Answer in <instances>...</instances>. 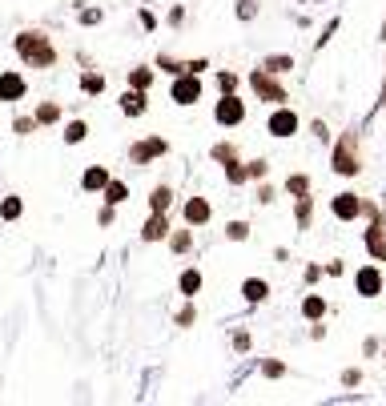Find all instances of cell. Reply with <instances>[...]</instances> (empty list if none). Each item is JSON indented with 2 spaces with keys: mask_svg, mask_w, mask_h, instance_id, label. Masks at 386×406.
Listing matches in <instances>:
<instances>
[{
  "mask_svg": "<svg viewBox=\"0 0 386 406\" xmlns=\"http://www.w3.org/2000/svg\"><path fill=\"white\" fill-rule=\"evenodd\" d=\"M330 169L338 177H358L362 173V133L358 129H342L330 149Z\"/></svg>",
  "mask_w": 386,
  "mask_h": 406,
  "instance_id": "1",
  "label": "cell"
},
{
  "mask_svg": "<svg viewBox=\"0 0 386 406\" xmlns=\"http://www.w3.org/2000/svg\"><path fill=\"white\" fill-rule=\"evenodd\" d=\"M16 52H21V61L33 64V69H52V64H57V49L49 45L45 33H21V37H16Z\"/></svg>",
  "mask_w": 386,
  "mask_h": 406,
  "instance_id": "2",
  "label": "cell"
},
{
  "mask_svg": "<svg viewBox=\"0 0 386 406\" xmlns=\"http://www.w3.org/2000/svg\"><path fill=\"white\" fill-rule=\"evenodd\" d=\"M249 89H254L258 101H266V105H286L290 101L286 85H282L274 73H266V69H254V73H249Z\"/></svg>",
  "mask_w": 386,
  "mask_h": 406,
  "instance_id": "3",
  "label": "cell"
},
{
  "mask_svg": "<svg viewBox=\"0 0 386 406\" xmlns=\"http://www.w3.org/2000/svg\"><path fill=\"white\" fill-rule=\"evenodd\" d=\"M362 249H366L370 261H378V266L386 261V213H374L370 222H366V230H362Z\"/></svg>",
  "mask_w": 386,
  "mask_h": 406,
  "instance_id": "4",
  "label": "cell"
},
{
  "mask_svg": "<svg viewBox=\"0 0 386 406\" xmlns=\"http://www.w3.org/2000/svg\"><path fill=\"white\" fill-rule=\"evenodd\" d=\"M382 290H386V274L378 261H366V266L354 270V294L358 298H378Z\"/></svg>",
  "mask_w": 386,
  "mask_h": 406,
  "instance_id": "5",
  "label": "cell"
},
{
  "mask_svg": "<svg viewBox=\"0 0 386 406\" xmlns=\"http://www.w3.org/2000/svg\"><path fill=\"white\" fill-rule=\"evenodd\" d=\"M266 129H270V137H278V141H286V137H294L302 129V117L290 105H274V113H270V121H266Z\"/></svg>",
  "mask_w": 386,
  "mask_h": 406,
  "instance_id": "6",
  "label": "cell"
},
{
  "mask_svg": "<svg viewBox=\"0 0 386 406\" xmlns=\"http://www.w3.org/2000/svg\"><path fill=\"white\" fill-rule=\"evenodd\" d=\"M330 213H334L338 222H358L362 218V197L354 189H342V193L330 197Z\"/></svg>",
  "mask_w": 386,
  "mask_h": 406,
  "instance_id": "7",
  "label": "cell"
},
{
  "mask_svg": "<svg viewBox=\"0 0 386 406\" xmlns=\"http://www.w3.org/2000/svg\"><path fill=\"white\" fill-rule=\"evenodd\" d=\"M213 121L225 125V129H234V125L246 121V105L234 97V93H222V101H217V109H213Z\"/></svg>",
  "mask_w": 386,
  "mask_h": 406,
  "instance_id": "8",
  "label": "cell"
},
{
  "mask_svg": "<svg viewBox=\"0 0 386 406\" xmlns=\"http://www.w3.org/2000/svg\"><path fill=\"white\" fill-rule=\"evenodd\" d=\"M169 97H174L177 105H198V97H201V81H198V73H177L174 89H169Z\"/></svg>",
  "mask_w": 386,
  "mask_h": 406,
  "instance_id": "9",
  "label": "cell"
},
{
  "mask_svg": "<svg viewBox=\"0 0 386 406\" xmlns=\"http://www.w3.org/2000/svg\"><path fill=\"white\" fill-rule=\"evenodd\" d=\"M165 153H169V141L149 137V141H137V145L129 149V161H133V165H149L153 157H165Z\"/></svg>",
  "mask_w": 386,
  "mask_h": 406,
  "instance_id": "10",
  "label": "cell"
},
{
  "mask_svg": "<svg viewBox=\"0 0 386 406\" xmlns=\"http://www.w3.org/2000/svg\"><path fill=\"white\" fill-rule=\"evenodd\" d=\"M25 77L21 73H0V101H21L25 97Z\"/></svg>",
  "mask_w": 386,
  "mask_h": 406,
  "instance_id": "11",
  "label": "cell"
},
{
  "mask_svg": "<svg viewBox=\"0 0 386 406\" xmlns=\"http://www.w3.org/2000/svg\"><path fill=\"white\" fill-rule=\"evenodd\" d=\"M294 222H298V230H310L314 225V197L310 193L294 197Z\"/></svg>",
  "mask_w": 386,
  "mask_h": 406,
  "instance_id": "12",
  "label": "cell"
},
{
  "mask_svg": "<svg viewBox=\"0 0 386 406\" xmlns=\"http://www.w3.org/2000/svg\"><path fill=\"white\" fill-rule=\"evenodd\" d=\"M326 310H330V306H326L322 294H306V298H302V318H306V322H322Z\"/></svg>",
  "mask_w": 386,
  "mask_h": 406,
  "instance_id": "13",
  "label": "cell"
},
{
  "mask_svg": "<svg viewBox=\"0 0 386 406\" xmlns=\"http://www.w3.org/2000/svg\"><path fill=\"white\" fill-rule=\"evenodd\" d=\"M242 298H246L249 306H258V302L270 298V286H266L262 278H246V282H242Z\"/></svg>",
  "mask_w": 386,
  "mask_h": 406,
  "instance_id": "14",
  "label": "cell"
},
{
  "mask_svg": "<svg viewBox=\"0 0 386 406\" xmlns=\"http://www.w3.org/2000/svg\"><path fill=\"white\" fill-rule=\"evenodd\" d=\"M186 222L189 225H205V222H210V201H205V197L186 201Z\"/></svg>",
  "mask_w": 386,
  "mask_h": 406,
  "instance_id": "15",
  "label": "cell"
},
{
  "mask_svg": "<svg viewBox=\"0 0 386 406\" xmlns=\"http://www.w3.org/2000/svg\"><path fill=\"white\" fill-rule=\"evenodd\" d=\"M81 185H85L89 193H101V189L109 185V169H105V165H93V169H85V177H81Z\"/></svg>",
  "mask_w": 386,
  "mask_h": 406,
  "instance_id": "16",
  "label": "cell"
},
{
  "mask_svg": "<svg viewBox=\"0 0 386 406\" xmlns=\"http://www.w3.org/2000/svg\"><path fill=\"white\" fill-rule=\"evenodd\" d=\"M165 234H169V222H165V213H153L149 222H145V230H141V237H145V242H161Z\"/></svg>",
  "mask_w": 386,
  "mask_h": 406,
  "instance_id": "17",
  "label": "cell"
},
{
  "mask_svg": "<svg viewBox=\"0 0 386 406\" xmlns=\"http://www.w3.org/2000/svg\"><path fill=\"white\" fill-rule=\"evenodd\" d=\"M262 69H266V73H274V77H282V73L294 69V57H290V52H274V57H266V61H262Z\"/></svg>",
  "mask_w": 386,
  "mask_h": 406,
  "instance_id": "18",
  "label": "cell"
},
{
  "mask_svg": "<svg viewBox=\"0 0 386 406\" xmlns=\"http://www.w3.org/2000/svg\"><path fill=\"white\" fill-rule=\"evenodd\" d=\"M121 109L129 113V117H141V113H145V89H133V93H125V97H121Z\"/></svg>",
  "mask_w": 386,
  "mask_h": 406,
  "instance_id": "19",
  "label": "cell"
},
{
  "mask_svg": "<svg viewBox=\"0 0 386 406\" xmlns=\"http://www.w3.org/2000/svg\"><path fill=\"white\" fill-rule=\"evenodd\" d=\"M105 201H109V205H121V201H129V185H125V181H113V177H109V185H105Z\"/></svg>",
  "mask_w": 386,
  "mask_h": 406,
  "instance_id": "20",
  "label": "cell"
},
{
  "mask_svg": "<svg viewBox=\"0 0 386 406\" xmlns=\"http://www.w3.org/2000/svg\"><path fill=\"white\" fill-rule=\"evenodd\" d=\"M286 193H290V197L310 193V177H306V173H290V177H286Z\"/></svg>",
  "mask_w": 386,
  "mask_h": 406,
  "instance_id": "21",
  "label": "cell"
},
{
  "mask_svg": "<svg viewBox=\"0 0 386 406\" xmlns=\"http://www.w3.org/2000/svg\"><path fill=\"white\" fill-rule=\"evenodd\" d=\"M169 201H174V193H169L165 185H157V189L149 193V210L153 213H165V210H169Z\"/></svg>",
  "mask_w": 386,
  "mask_h": 406,
  "instance_id": "22",
  "label": "cell"
},
{
  "mask_svg": "<svg viewBox=\"0 0 386 406\" xmlns=\"http://www.w3.org/2000/svg\"><path fill=\"white\" fill-rule=\"evenodd\" d=\"M81 89H85L89 97H101V93H105V77H101V73H85V77H81Z\"/></svg>",
  "mask_w": 386,
  "mask_h": 406,
  "instance_id": "23",
  "label": "cell"
},
{
  "mask_svg": "<svg viewBox=\"0 0 386 406\" xmlns=\"http://www.w3.org/2000/svg\"><path fill=\"white\" fill-rule=\"evenodd\" d=\"M177 286H181V294H186V298H193V294L201 290V274H198V270H186Z\"/></svg>",
  "mask_w": 386,
  "mask_h": 406,
  "instance_id": "24",
  "label": "cell"
},
{
  "mask_svg": "<svg viewBox=\"0 0 386 406\" xmlns=\"http://www.w3.org/2000/svg\"><path fill=\"white\" fill-rule=\"evenodd\" d=\"M0 218H4V222H16V218H21V197H4V201H0Z\"/></svg>",
  "mask_w": 386,
  "mask_h": 406,
  "instance_id": "25",
  "label": "cell"
},
{
  "mask_svg": "<svg viewBox=\"0 0 386 406\" xmlns=\"http://www.w3.org/2000/svg\"><path fill=\"white\" fill-rule=\"evenodd\" d=\"M85 133H89V125L85 121H73L69 129H64V141H69V145H81V141H85Z\"/></svg>",
  "mask_w": 386,
  "mask_h": 406,
  "instance_id": "26",
  "label": "cell"
},
{
  "mask_svg": "<svg viewBox=\"0 0 386 406\" xmlns=\"http://www.w3.org/2000/svg\"><path fill=\"white\" fill-rule=\"evenodd\" d=\"M57 117H61V105H52V101H49V105H40V109H37V125H52V121H57Z\"/></svg>",
  "mask_w": 386,
  "mask_h": 406,
  "instance_id": "27",
  "label": "cell"
},
{
  "mask_svg": "<svg viewBox=\"0 0 386 406\" xmlns=\"http://www.w3.org/2000/svg\"><path fill=\"white\" fill-rule=\"evenodd\" d=\"M129 85H133V89H149L153 73H149V69H133V73H129Z\"/></svg>",
  "mask_w": 386,
  "mask_h": 406,
  "instance_id": "28",
  "label": "cell"
},
{
  "mask_svg": "<svg viewBox=\"0 0 386 406\" xmlns=\"http://www.w3.org/2000/svg\"><path fill=\"white\" fill-rule=\"evenodd\" d=\"M225 234H229V242H246V237H249V225H246V222H229V225H225Z\"/></svg>",
  "mask_w": 386,
  "mask_h": 406,
  "instance_id": "29",
  "label": "cell"
},
{
  "mask_svg": "<svg viewBox=\"0 0 386 406\" xmlns=\"http://www.w3.org/2000/svg\"><path fill=\"white\" fill-rule=\"evenodd\" d=\"M225 177H229V181H234V185H242V181H246V177H249V173L242 169L237 161H225Z\"/></svg>",
  "mask_w": 386,
  "mask_h": 406,
  "instance_id": "30",
  "label": "cell"
},
{
  "mask_svg": "<svg viewBox=\"0 0 386 406\" xmlns=\"http://www.w3.org/2000/svg\"><path fill=\"white\" fill-rule=\"evenodd\" d=\"M338 28H342V21H338V16H334V21H330V25L322 28V37H318V45H314V49H326V45H330V37H334Z\"/></svg>",
  "mask_w": 386,
  "mask_h": 406,
  "instance_id": "31",
  "label": "cell"
},
{
  "mask_svg": "<svg viewBox=\"0 0 386 406\" xmlns=\"http://www.w3.org/2000/svg\"><path fill=\"white\" fill-rule=\"evenodd\" d=\"M246 173H249V177H254V181H262L266 173H270V165H266V161L258 157V161H249V165H246Z\"/></svg>",
  "mask_w": 386,
  "mask_h": 406,
  "instance_id": "32",
  "label": "cell"
},
{
  "mask_svg": "<svg viewBox=\"0 0 386 406\" xmlns=\"http://www.w3.org/2000/svg\"><path fill=\"white\" fill-rule=\"evenodd\" d=\"M262 374L266 378H282V374H286V362H274V358H270V362H262Z\"/></svg>",
  "mask_w": 386,
  "mask_h": 406,
  "instance_id": "33",
  "label": "cell"
},
{
  "mask_svg": "<svg viewBox=\"0 0 386 406\" xmlns=\"http://www.w3.org/2000/svg\"><path fill=\"white\" fill-rule=\"evenodd\" d=\"M237 157V149L225 141V145H213V161H234Z\"/></svg>",
  "mask_w": 386,
  "mask_h": 406,
  "instance_id": "34",
  "label": "cell"
},
{
  "mask_svg": "<svg viewBox=\"0 0 386 406\" xmlns=\"http://www.w3.org/2000/svg\"><path fill=\"white\" fill-rule=\"evenodd\" d=\"M342 386H362V370H358V366L342 370Z\"/></svg>",
  "mask_w": 386,
  "mask_h": 406,
  "instance_id": "35",
  "label": "cell"
},
{
  "mask_svg": "<svg viewBox=\"0 0 386 406\" xmlns=\"http://www.w3.org/2000/svg\"><path fill=\"white\" fill-rule=\"evenodd\" d=\"M254 13H258L254 0H237V16H242V21H254Z\"/></svg>",
  "mask_w": 386,
  "mask_h": 406,
  "instance_id": "36",
  "label": "cell"
},
{
  "mask_svg": "<svg viewBox=\"0 0 386 406\" xmlns=\"http://www.w3.org/2000/svg\"><path fill=\"white\" fill-rule=\"evenodd\" d=\"M217 85H222V93H234V89H237V77H234V73H217Z\"/></svg>",
  "mask_w": 386,
  "mask_h": 406,
  "instance_id": "37",
  "label": "cell"
},
{
  "mask_svg": "<svg viewBox=\"0 0 386 406\" xmlns=\"http://www.w3.org/2000/svg\"><path fill=\"white\" fill-rule=\"evenodd\" d=\"M169 246H174L177 254H186V249H189V230H181V234H174V242H169Z\"/></svg>",
  "mask_w": 386,
  "mask_h": 406,
  "instance_id": "38",
  "label": "cell"
},
{
  "mask_svg": "<svg viewBox=\"0 0 386 406\" xmlns=\"http://www.w3.org/2000/svg\"><path fill=\"white\" fill-rule=\"evenodd\" d=\"M310 133L318 137L322 145H326V141H330V129H326V121H314V125H310Z\"/></svg>",
  "mask_w": 386,
  "mask_h": 406,
  "instance_id": "39",
  "label": "cell"
},
{
  "mask_svg": "<svg viewBox=\"0 0 386 406\" xmlns=\"http://www.w3.org/2000/svg\"><path fill=\"white\" fill-rule=\"evenodd\" d=\"M362 354H366V358L378 354V338H366V342H362Z\"/></svg>",
  "mask_w": 386,
  "mask_h": 406,
  "instance_id": "40",
  "label": "cell"
},
{
  "mask_svg": "<svg viewBox=\"0 0 386 406\" xmlns=\"http://www.w3.org/2000/svg\"><path fill=\"white\" fill-rule=\"evenodd\" d=\"M326 274H330V278H342V274H346V266H342V261H330V266H326Z\"/></svg>",
  "mask_w": 386,
  "mask_h": 406,
  "instance_id": "41",
  "label": "cell"
},
{
  "mask_svg": "<svg viewBox=\"0 0 386 406\" xmlns=\"http://www.w3.org/2000/svg\"><path fill=\"white\" fill-rule=\"evenodd\" d=\"M189 322H193V306H186L181 314H177V326H189Z\"/></svg>",
  "mask_w": 386,
  "mask_h": 406,
  "instance_id": "42",
  "label": "cell"
},
{
  "mask_svg": "<svg viewBox=\"0 0 386 406\" xmlns=\"http://www.w3.org/2000/svg\"><path fill=\"white\" fill-rule=\"evenodd\" d=\"M234 350H249V334H234Z\"/></svg>",
  "mask_w": 386,
  "mask_h": 406,
  "instance_id": "43",
  "label": "cell"
},
{
  "mask_svg": "<svg viewBox=\"0 0 386 406\" xmlns=\"http://www.w3.org/2000/svg\"><path fill=\"white\" fill-rule=\"evenodd\" d=\"M322 278V266H306V282H318Z\"/></svg>",
  "mask_w": 386,
  "mask_h": 406,
  "instance_id": "44",
  "label": "cell"
},
{
  "mask_svg": "<svg viewBox=\"0 0 386 406\" xmlns=\"http://www.w3.org/2000/svg\"><path fill=\"white\" fill-rule=\"evenodd\" d=\"M378 105L386 109V81H382V93H378Z\"/></svg>",
  "mask_w": 386,
  "mask_h": 406,
  "instance_id": "45",
  "label": "cell"
},
{
  "mask_svg": "<svg viewBox=\"0 0 386 406\" xmlns=\"http://www.w3.org/2000/svg\"><path fill=\"white\" fill-rule=\"evenodd\" d=\"M382 45H386V21H382Z\"/></svg>",
  "mask_w": 386,
  "mask_h": 406,
  "instance_id": "46",
  "label": "cell"
},
{
  "mask_svg": "<svg viewBox=\"0 0 386 406\" xmlns=\"http://www.w3.org/2000/svg\"><path fill=\"white\" fill-rule=\"evenodd\" d=\"M382 362H386V350H382Z\"/></svg>",
  "mask_w": 386,
  "mask_h": 406,
  "instance_id": "47",
  "label": "cell"
}]
</instances>
